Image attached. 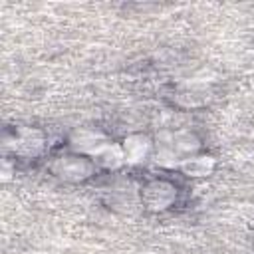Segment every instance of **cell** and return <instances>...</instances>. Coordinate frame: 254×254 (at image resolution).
Here are the masks:
<instances>
[{
  "label": "cell",
  "instance_id": "ba28073f",
  "mask_svg": "<svg viewBox=\"0 0 254 254\" xmlns=\"http://www.w3.org/2000/svg\"><path fill=\"white\" fill-rule=\"evenodd\" d=\"M173 149L177 151V155H179L181 159H187V157L198 153V149H200V139H198L196 133L190 131V129L173 131Z\"/></svg>",
  "mask_w": 254,
  "mask_h": 254
},
{
  "label": "cell",
  "instance_id": "3957f363",
  "mask_svg": "<svg viewBox=\"0 0 254 254\" xmlns=\"http://www.w3.org/2000/svg\"><path fill=\"white\" fill-rule=\"evenodd\" d=\"M67 143H69L71 153L85 155V157L93 159L109 143V137L103 131H99L97 127H77L69 133Z\"/></svg>",
  "mask_w": 254,
  "mask_h": 254
},
{
  "label": "cell",
  "instance_id": "277c9868",
  "mask_svg": "<svg viewBox=\"0 0 254 254\" xmlns=\"http://www.w3.org/2000/svg\"><path fill=\"white\" fill-rule=\"evenodd\" d=\"M10 149L14 155L24 157V159H36L44 153L46 149V135L38 127H20L12 135V145Z\"/></svg>",
  "mask_w": 254,
  "mask_h": 254
},
{
  "label": "cell",
  "instance_id": "7a4b0ae2",
  "mask_svg": "<svg viewBox=\"0 0 254 254\" xmlns=\"http://www.w3.org/2000/svg\"><path fill=\"white\" fill-rule=\"evenodd\" d=\"M177 200V187L167 179H153L141 189V202L147 210L163 212Z\"/></svg>",
  "mask_w": 254,
  "mask_h": 254
},
{
  "label": "cell",
  "instance_id": "5b68a950",
  "mask_svg": "<svg viewBox=\"0 0 254 254\" xmlns=\"http://www.w3.org/2000/svg\"><path fill=\"white\" fill-rule=\"evenodd\" d=\"M121 149L125 155V165H141L149 157H153L155 143L145 133H131L123 139Z\"/></svg>",
  "mask_w": 254,
  "mask_h": 254
},
{
  "label": "cell",
  "instance_id": "52a82bcc",
  "mask_svg": "<svg viewBox=\"0 0 254 254\" xmlns=\"http://www.w3.org/2000/svg\"><path fill=\"white\" fill-rule=\"evenodd\" d=\"M93 163L105 171H117L125 165V155H123V149H121V143H113L109 141L95 157H93Z\"/></svg>",
  "mask_w": 254,
  "mask_h": 254
},
{
  "label": "cell",
  "instance_id": "6da1fadb",
  "mask_svg": "<svg viewBox=\"0 0 254 254\" xmlns=\"http://www.w3.org/2000/svg\"><path fill=\"white\" fill-rule=\"evenodd\" d=\"M52 173L67 183H81L85 179H89L95 171V163L91 157L85 155H77V153H67V155H60L54 159L52 163Z\"/></svg>",
  "mask_w": 254,
  "mask_h": 254
},
{
  "label": "cell",
  "instance_id": "8992f818",
  "mask_svg": "<svg viewBox=\"0 0 254 254\" xmlns=\"http://www.w3.org/2000/svg\"><path fill=\"white\" fill-rule=\"evenodd\" d=\"M214 167H216V161H214L212 155L194 153V155L183 159L179 169L183 171V175H187V177H190V179H202V177L212 175Z\"/></svg>",
  "mask_w": 254,
  "mask_h": 254
},
{
  "label": "cell",
  "instance_id": "9c48e42d",
  "mask_svg": "<svg viewBox=\"0 0 254 254\" xmlns=\"http://www.w3.org/2000/svg\"><path fill=\"white\" fill-rule=\"evenodd\" d=\"M153 159L161 169H179L181 167V157L173 149V145H155Z\"/></svg>",
  "mask_w": 254,
  "mask_h": 254
}]
</instances>
